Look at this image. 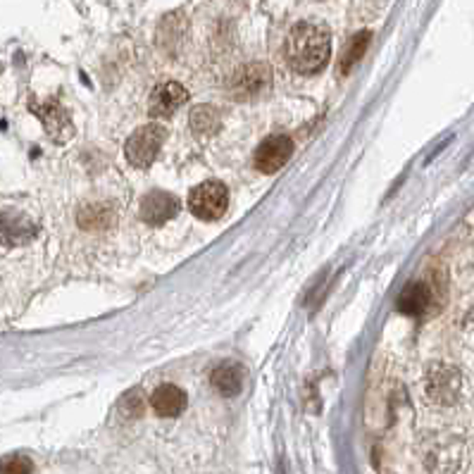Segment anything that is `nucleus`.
<instances>
[{
	"instance_id": "nucleus-11",
	"label": "nucleus",
	"mask_w": 474,
	"mask_h": 474,
	"mask_svg": "<svg viewBox=\"0 0 474 474\" xmlns=\"http://www.w3.org/2000/svg\"><path fill=\"white\" fill-rule=\"evenodd\" d=\"M434 303H436V294H434L432 284L417 282L410 284V286L400 294L399 310L410 317H422L434 308Z\"/></svg>"
},
{
	"instance_id": "nucleus-15",
	"label": "nucleus",
	"mask_w": 474,
	"mask_h": 474,
	"mask_svg": "<svg viewBox=\"0 0 474 474\" xmlns=\"http://www.w3.org/2000/svg\"><path fill=\"white\" fill-rule=\"evenodd\" d=\"M191 127L196 131H203V134H210L220 127V115L207 108V105H200L196 110L191 112Z\"/></svg>"
},
{
	"instance_id": "nucleus-12",
	"label": "nucleus",
	"mask_w": 474,
	"mask_h": 474,
	"mask_svg": "<svg viewBox=\"0 0 474 474\" xmlns=\"http://www.w3.org/2000/svg\"><path fill=\"white\" fill-rule=\"evenodd\" d=\"M186 393L174 384H162L158 386L151 396V406L153 410L160 415V417H177L186 410Z\"/></svg>"
},
{
	"instance_id": "nucleus-13",
	"label": "nucleus",
	"mask_w": 474,
	"mask_h": 474,
	"mask_svg": "<svg viewBox=\"0 0 474 474\" xmlns=\"http://www.w3.org/2000/svg\"><path fill=\"white\" fill-rule=\"evenodd\" d=\"M210 382L222 396H236L243 389V370L236 363H222L213 370Z\"/></svg>"
},
{
	"instance_id": "nucleus-10",
	"label": "nucleus",
	"mask_w": 474,
	"mask_h": 474,
	"mask_svg": "<svg viewBox=\"0 0 474 474\" xmlns=\"http://www.w3.org/2000/svg\"><path fill=\"white\" fill-rule=\"evenodd\" d=\"M36 224L29 217L14 210H5L0 213V243L5 246H22L36 236Z\"/></svg>"
},
{
	"instance_id": "nucleus-2",
	"label": "nucleus",
	"mask_w": 474,
	"mask_h": 474,
	"mask_svg": "<svg viewBox=\"0 0 474 474\" xmlns=\"http://www.w3.org/2000/svg\"><path fill=\"white\" fill-rule=\"evenodd\" d=\"M462 389H465V379H462V372L453 364L434 363L426 370V399L436 406H455L462 399Z\"/></svg>"
},
{
	"instance_id": "nucleus-14",
	"label": "nucleus",
	"mask_w": 474,
	"mask_h": 474,
	"mask_svg": "<svg viewBox=\"0 0 474 474\" xmlns=\"http://www.w3.org/2000/svg\"><path fill=\"white\" fill-rule=\"evenodd\" d=\"M372 34L370 31H360V34H356L351 39V43H348V48H346V53L341 56V65H338V69L341 72H351L353 65H357V60L364 56V48H367V43H370Z\"/></svg>"
},
{
	"instance_id": "nucleus-6",
	"label": "nucleus",
	"mask_w": 474,
	"mask_h": 474,
	"mask_svg": "<svg viewBox=\"0 0 474 474\" xmlns=\"http://www.w3.org/2000/svg\"><path fill=\"white\" fill-rule=\"evenodd\" d=\"M34 115L43 122L46 127V134H48L56 144H67L69 138L75 136V124L72 118L67 115V110L62 108L57 101H46V103L36 105L34 103Z\"/></svg>"
},
{
	"instance_id": "nucleus-18",
	"label": "nucleus",
	"mask_w": 474,
	"mask_h": 474,
	"mask_svg": "<svg viewBox=\"0 0 474 474\" xmlns=\"http://www.w3.org/2000/svg\"><path fill=\"white\" fill-rule=\"evenodd\" d=\"M468 324H470V327H472V329H474V308L468 312Z\"/></svg>"
},
{
	"instance_id": "nucleus-7",
	"label": "nucleus",
	"mask_w": 474,
	"mask_h": 474,
	"mask_svg": "<svg viewBox=\"0 0 474 474\" xmlns=\"http://www.w3.org/2000/svg\"><path fill=\"white\" fill-rule=\"evenodd\" d=\"M269 83H272V72L268 65L253 62V65H246L236 72L229 93L236 98H255L260 96L262 91H268Z\"/></svg>"
},
{
	"instance_id": "nucleus-1",
	"label": "nucleus",
	"mask_w": 474,
	"mask_h": 474,
	"mask_svg": "<svg viewBox=\"0 0 474 474\" xmlns=\"http://www.w3.org/2000/svg\"><path fill=\"white\" fill-rule=\"evenodd\" d=\"M331 53L329 31L317 22H298L286 36L284 56L298 75H315L327 65Z\"/></svg>"
},
{
	"instance_id": "nucleus-17",
	"label": "nucleus",
	"mask_w": 474,
	"mask_h": 474,
	"mask_svg": "<svg viewBox=\"0 0 474 474\" xmlns=\"http://www.w3.org/2000/svg\"><path fill=\"white\" fill-rule=\"evenodd\" d=\"M34 472V462L27 455H7L0 462V474H31Z\"/></svg>"
},
{
	"instance_id": "nucleus-16",
	"label": "nucleus",
	"mask_w": 474,
	"mask_h": 474,
	"mask_svg": "<svg viewBox=\"0 0 474 474\" xmlns=\"http://www.w3.org/2000/svg\"><path fill=\"white\" fill-rule=\"evenodd\" d=\"M118 413L122 415L124 419H136L144 415V396L141 391H127L122 396V400L118 403Z\"/></svg>"
},
{
	"instance_id": "nucleus-5",
	"label": "nucleus",
	"mask_w": 474,
	"mask_h": 474,
	"mask_svg": "<svg viewBox=\"0 0 474 474\" xmlns=\"http://www.w3.org/2000/svg\"><path fill=\"white\" fill-rule=\"evenodd\" d=\"M291 153H294L291 138L284 136V134H275V136L265 138L258 145V151H255V167L265 174H275L289 162Z\"/></svg>"
},
{
	"instance_id": "nucleus-9",
	"label": "nucleus",
	"mask_w": 474,
	"mask_h": 474,
	"mask_svg": "<svg viewBox=\"0 0 474 474\" xmlns=\"http://www.w3.org/2000/svg\"><path fill=\"white\" fill-rule=\"evenodd\" d=\"M179 213V200L167 191L145 193L141 200V220L145 224H165Z\"/></svg>"
},
{
	"instance_id": "nucleus-3",
	"label": "nucleus",
	"mask_w": 474,
	"mask_h": 474,
	"mask_svg": "<svg viewBox=\"0 0 474 474\" xmlns=\"http://www.w3.org/2000/svg\"><path fill=\"white\" fill-rule=\"evenodd\" d=\"M167 129L160 124H145L141 129H136L127 138L124 145V155L129 160V165L134 167H151L155 162V158L160 155V148L165 145Z\"/></svg>"
},
{
	"instance_id": "nucleus-8",
	"label": "nucleus",
	"mask_w": 474,
	"mask_h": 474,
	"mask_svg": "<svg viewBox=\"0 0 474 474\" xmlns=\"http://www.w3.org/2000/svg\"><path fill=\"white\" fill-rule=\"evenodd\" d=\"M189 101V91L177 82H167L151 93L148 101V112L153 118H172L174 112Z\"/></svg>"
},
{
	"instance_id": "nucleus-4",
	"label": "nucleus",
	"mask_w": 474,
	"mask_h": 474,
	"mask_svg": "<svg viewBox=\"0 0 474 474\" xmlns=\"http://www.w3.org/2000/svg\"><path fill=\"white\" fill-rule=\"evenodd\" d=\"M229 207V191L227 186L220 181H203L189 196V210H191L198 220L213 222L220 220Z\"/></svg>"
}]
</instances>
